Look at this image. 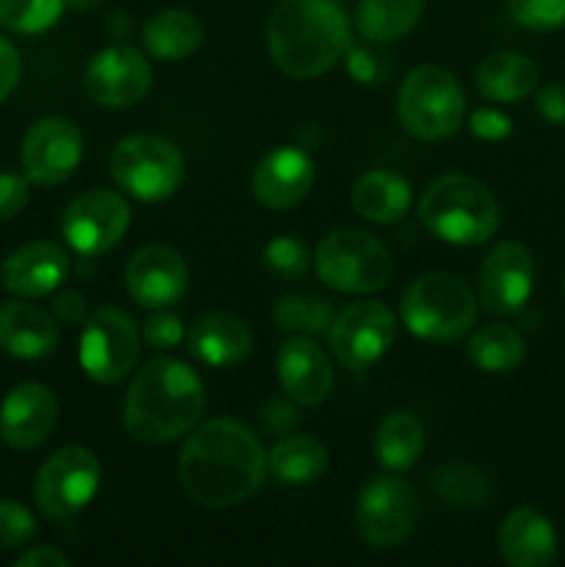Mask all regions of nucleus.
Instances as JSON below:
<instances>
[{"instance_id": "1", "label": "nucleus", "mask_w": 565, "mask_h": 567, "mask_svg": "<svg viewBox=\"0 0 565 567\" xmlns=\"http://www.w3.org/2000/svg\"><path fill=\"white\" fill-rule=\"evenodd\" d=\"M269 471L266 452L249 426L216 419L194 430L177 460V476L192 502L208 509L247 502Z\"/></svg>"}, {"instance_id": "2", "label": "nucleus", "mask_w": 565, "mask_h": 567, "mask_svg": "<svg viewBox=\"0 0 565 567\" xmlns=\"http://www.w3.org/2000/svg\"><path fill=\"white\" fill-rule=\"evenodd\" d=\"M205 410V385L192 365L155 358L133 377L125 396V430L133 441L161 446L188 435Z\"/></svg>"}, {"instance_id": "3", "label": "nucleus", "mask_w": 565, "mask_h": 567, "mask_svg": "<svg viewBox=\"0 0 565 567\" xmlns=\"http://www.w3.org/2000/svg\"><path fill=\"white\" fill-rule=\"evenodd\" d=\"M266 37L277 70L297 81L325 75L352 48L349 20L336 0H282Z\"/></svg>"}, {"instance_id": "4", "label": "nucleus", "mask_w": 565, "mask_h": 567, "mask_svg": "<svg viewBox=\"0 0 565 567\" xmlns=\"http://www.w3.org/2000/svg\"><path fill=\"white\" fill-rule=\"evenodd\" d=\"M419 216L427 230L454 247H476L499 230V203L469 175H443L421 194Z\"/></svg>"}, {"instance_id": "5", "label": "nucleus", "mask_w": 565, "mask_h": 567, "mask_svg": "<svg viewBox=\"0 0 565 567\" xmlns=\"http://www.w3.org/2000/svg\"><path fill=\"white\" fill-rule=\"evenodd\" d=\"M474 291L469 282L449 271H427L402 293L399 313L410 336L432 343H454L476 321Z\"/></svg>"}, {"instance_id": "6", "label": "nucleus", "mask_w": 565, "mask_h": 567, "mask_svg": "<svg viewBox=\"0 0 565 567\" xmlns=\"http://www.w3.org/2000/svg\"><path fill=\"white\" fill-rule=\"evenodd\" d=\"M397 114L410 136L421 142H441V138L454 136L463 125V89L458 78L443 66H415L399 86Z\"/></svg>"}, {"instance_id": "7", "label": "nucleus", "mask_w": 565, "mask_h": 567, "mask_svg": "<svg viewBox=\"0 0 565 567\" xmlns=\"http://www.w3.org/2000/svg\"><path fill=\"white\" fill-rule=\"evenodd\" d=\"M321 282L341 293H374L388 286L393 258L382 241L355 227L330 233L314 255Z\"/></svg>"}, {"instance_id": "8", "label": "nucleus", "mask_w": 565, "mask_h": 567, "mask_svg": "<svg viewBox=\"0 0 565 567\" xmlns=\"http://www.w3.org/2000/svg\"><path fill=\"white\" fill-rule=\"evenodd\" d=\"M183 155L172 142L150 133L122 138L111 153V177L142 203H164L183 183Z\"/></svg>"}, {"instance_id": "9", "label": "nucleus", "mask_w": 565, "mask_h": 567, "mask_svg": "<svg viewBox=\"0 0 565 567\" xmlns=\"http://www.w3.org/2000/svg\"><path fill=\"white\" fill-rule=\"evenodd\" d=\"M100 480H103L100 460L89 449L66 446L59 449L39 468L37 482H33V498L48 518H75L97 496Z\"/></svg>"}, {"instance_id": "10", "label": "nucleus", "mask_w": 565, "mask_h": 567, "mask_svg": "<svg viewBox=\"0 0 565 567\" xmlns=\"http://www.w3.org/2000/svg\"><path fill=\"white\" fill-rule=\"evenodd\" d=\"M81 369L97 385H116L138 360L136 321L120 308H97L81 332Z\"/></svg>"}, {"instance_id": "11", "label": "nucleus", "mask_w": 565, "mask_h": 567, "mask_svg": "<svg viewBox=\"0 0 565 567\" xmlns=\"http://www.w3.org/2000/svg\"><path fill=\"white\" fill-rule=\"evenodd\" d=\"M419 518V498L397 476H371L358 496L355 524L374 548H393L410 537Z\"/></svg>"}, {"instance_id": "12", "label": "nucleus", "mask_w": 565, "mask_h": 567, "mask_svg": "<svg viewBox=\"0 0 565 567\" xmlns=\"http://www.w3.org/2000/svg\"><path fill=\"white\" fill-rule=\"evenodd\" d=\"M131 227V205L105 188H92L66 205L61 236L78 255H100L114 249Z\"/></svg>"}, {"instance_id": "13", "label": "nucleus", "mask_w": 565, "mask_h": 567, "mask_svg": "<svg viewBox=\"0 0 565 567\" xmlns=\"http://www.w3.org/2000/svg\"><path fill=\"white\" fill-rule=\"evenodd\" d=\"M397 319L382 302H355L332 319L330 349L343 369L363 371L391 349Z\"/></svg>"}, {"instance_id": "14", "label": "nucleus", "mask_w": 565, "mask_h": 567, "mask_svg": "<svg viewBox=\"0 0 565 567\" xmlns=\"http://www.w3.org/2000/svg\"><path fill=\"white\" fill-rule=\"evenodd\" d=\"M153 86V70L142 50L131 44H111L100 50L86 66L83 89L103 109H131L142 103Z\"/></svg>"}, {"instance_id": "15", "label": "nucleus", "mask_w": 565, "mask_h": 567, "mask_svg": "<svg viewBox=\"0 0 565 567\" xmlns=\"http://www.w3.org/2000/svg\"><path fill=\"white\" fill-rule=\"evenodd\" d=\"M83 158V136L66 116H44L33 122L22 142V169L31 183L59 186L70 181Z\"/></svg>"}, {"instance_id": "16", "label": "nucleus", "mask_w": 565, "mask_h": 567, "mask_svg": "<svg viewBox=\"0 0 565 567\" xmlns=\"http://www.w3.org/2000/svg\"><path fill=\"white\" fill-rule=\"evenodd\" d=\"M535 288V260L518 241H502L480 266V302L487 313L507 316L526 305Z\"/></svg>"}, {"instance_id": "17", "label": "nucleus", "mask_w": 565, "mask_h": 567, "mask_svg": "<svg viewBox=\"0 0 565 567\" xmlns=\"http://www.w3.org/2000/svg\"><path fill=\"white\" fill-rule=\"evenodd\" d=\"M59 421V399L42 382L11 388L0 404V437L17 452L39 449Z\"/></svg>"}, {"instance_id": "18", "label": "nucleus", "mask_w": 565, "mask_h": 567, "mask_svg": "<svg viewBox=\"0 0 565 567\" xmlns=\"http://www.w3.org/2000/svg\"><path fill=\"white\" fill-rule=\"evenodd\" d=\"M125 288L142 308H172L188 288L186 260L161 244L138 249L125 269Z\"/></svg>"}, {"instance_id": "19", "label": "nucleus", "mask_w": 565, "mask_h": 567, "mask_svg": "<svg viewBox=\"0 0 565 567\" xmlns=\"http://www.w3.org/2000/svg\"><path fill=\"white\" fill-rule=\"evenodd\" d=\"M314 161L299 147H277L253 172V194L264 208L288 210L308 197L314 186Z\"/></svg>"}, {"instance_id": "20", "label": "nucleus", "mask_w": 565, "mask_h": 567, "mask_svg": "<svg viewBox=\"0 0 565 567\" xmlns=\"http://www.w3.org/2000/svg\"><path fill=\"white\" fill-rule=\"evenodd\" d=\"M275 365L286 396L302 408H316L332 393L330 360L310 338H288L277 349Z\"/></svg>"}, {"instance_id": "21", "label": "nucleus", "mask_w": 565, "mask_h": 567, "mask_svg": "<svg viewBox=\"0 0 565 567\" xmlns=\"http://www.w3.org/2000/svg\"><path fill=\"white\" fill-rule=\"evenodd\" d=\"M70 275V258L53 241H31L14 249L0 269L6 291L17 297H44L53 293Z\"/></svg>"}, {"instance_id": "22", "label": "nucleus", "mask_w": 565, "mask_h": 567, "mask_svg": "<svg viewBox=\"0 0 565 567\" xmlns=\"http://www.w3.org/2000/svg\"><path fill=\"white\" fill-rule=\"evenodd\" d=\"M499 551L513 567H548L557 557L552 520L532 507H518L499 526Z\"/></svg>"}, {"instance_id": "23", "label": "nucleus", "mask_w": 565, "mask_h": 567, "mask_svg": "<svg viewBox=\"0 0 565 567\" xmlns=\"http://www.w3.org/2000/svg\"><path fill=\"white\" fill-rule=\"evenodd\" d=\"M253 349V330L230 313H208L194 321L188 332V352L210 369H227L247 360Z\"/></svg>"}, {"instance_id": "24", "label": "nucleus", "mask_w": 565, "mask_h": 567, "mask_svg": "<svg viewBox=\"0 0 565 567\" xmlns=\"http://www.w3.org/2000/svg\"><path fill=\"white\" fill-rule=\"evenodd\" d=\"M59 327L31 302L0 305V349L20 360H42L55 352Z\"/></svg>"}, {"instance_id": "25", "label": "nucleus", "mask_w": 565, "mask_h": 567, "mask_svg": "<svg viewBox=\"0 0 565 567\" xmlns=\"http://www.w3.org/2000/svg\"><path fill=\"white\" fill-rule=\"evenodd\" d=\"M413 192L402 175L391 169H371L358 177L352 188L355 214L374 225H391L410 210Z\"/></svg>"}, {"instance_id": "26", "label": "nucleus", "mask_w": 565, "mask_h": 567, "mask_svg": "<svg viewBox=\"0 0 565 567\" xmlns=\"http://www.w3.org/2000/svg\"><path fill=\"white\" fill-rule=\"evenodd\" d=\"M537 64L515 50L491 53L476 66V89L493 103H518L537 86Z\"/></svg>"}, {"instance_id": "27", "label": "nucleus", "mask_w": 565, "mask_h": 567, "mask_svg": "<svg viewBox=\"0 0 565 567\" xmlns=\"http://www.w3.org/2000/svg\"><path fill=\"white\" fill-rule=\"evenodd\" d=\"M142 42L153 59L183 61L203 44V22L186 9H164L144 22Z\"/></svg>"}, {"instance_id": "28", "label": "nucleus", "mask_w": 565, "mask_h": 567, "mask_svg": "<svg viewBox=\"0 0 565 567\" xmlns=\"http://www.w3.org/2000/svg\"><path fill=\"white\" fill-rule=\"evenodd\" d=\"M424 0H360L355 25L366 42L388 44L408 37L421 20Z\"/></svg>"}, {"instance_id": "29", "label": "nucleus", "mask_w": 565, "mask_h": 567, "mask_svg": "<svg viewBox=\"0 0 565 567\" xmlns=\"http://www.w3.org/2000/svg\"><path fill=\"white\" fill-rule=\"evenodd\" d=\"M266 463L282 485H310L327 471V446L310 435H291L275 443Z\"/></svg>"}, {"instance_id": "30", "label": "nucleus", "mask_w": 565, "mask_h": 567, "mask_svg": "<svg viewBox=\"0 0 565 567\" xmlns=\"http://www.w3.org/2000/svg\"><path fill=\"white\" fill-rule=\"evenodd\" d=\"M424 449V426L410 413H391L382 419L374 435V457L386 471H408L419 463Z\"/></svg>"}, {"instance_id": "31", "label": "nucleus", "mask_w": 565, "mask_h": 567, "mask_svg": "<svg viewBox=\"0 0 565 567\" xmlns=\"http://www.w3.org/2000/svg\"><path fill=\"white\" fill-rule=\"evenodd\" d=\"M469 360L485 374H510L526 358L521 332L507 324H487L476 330L469 341Z\"/></svg>"}, {"instance_id": "32", "label": "nucleus", "mask_w": 565, "mask_h": 567, "mask_svg": "<svg viewBox=\"0 0 565 567\" xmlns=\"http://www.w3.org/2000/svg\"><path fill=\"white\" fill-rule=\"evenodd\" d=\"M432 491L458 509H480L491 502V480L476 465L449 463L432 474Z\"/></svg>"}, {"instance_id": "33", "label": "nucleus", "mask_w": 565, "mask_h": 567, "mask_svg": "<svg viewBox=\"0 0 565 567\" xmlns=\"http://www.w3.org/2000/svg\"><path fill=\"white\" fill-rule=\"evenodd\" d=\"M275 321L280 330L316 336L332 324V305L319 297H282L275 305Z\"/></svg>"}, {"instance_id": "34", "label": "nucleus", "mask_w": 565, "mask_h": 567, "mask_svg": "<svg viewBox=\"0 0 565 567\" xmlns=\"http://www.w3.org/2000/svg\"><path fill=\"white\" fill-rule=\"evenodd\" d=\"M64 9V0H0V25L14 33H42Z\"/></svg>"}, {"instance_id": "35", "label": "nucleus", "mask_w": 565, "mask_h": 567, "mask_svg": "<svg viewBox=\"0 0 565 567\" xmlns=\"http://www.w3.org/2000/svg\"><path fill=\"white\" fill-rule=\"evenodd\" d=\"M264 264L277 277H282V280H297V277H302L308 271L310 252L305 247V241H299V238L277 236L266 244Z\"/></svg>"}, {"instance_id": "36", "label": "nucleus", "mask_w": 565, "mask_h": 567, "mask_svg": "<svg viewBox=\"0 0 565 567\" xmlns=\"http://www.w3.org/2000/svg\"><path fill=\"white\" fill-rule=\"evenodd\" d=\"M510 14L532 31H557L565 25V0H507Z\"/></svg>"}, {"instance_id": "37", "label": "nucleus", "mask_w": 565, "mask_h": 567, "mask_svg": "<svg viewBox=\"0 0 565 567\" xmlns=\"http://www.w3.org/2000/svg\"><path fill=\"white\" fill-rule=\"evenodd\" d=\"M37 535V520L22 504L0 498V548L25 546Z\"/></svg>"}, {"instance_id": "38", "label": "nucleus", "mask_w": 565, "mask_h": 567, "mask_svg": "<svg viewBox=\"0 0 565 567\" xmlns=\"http://www.w3.org/2000/svg\"><path fill=\"white\" fill-rule=\"evenodd\" d=\"M144 338L155 349H175L183 341V321L166 308H158L144 319Z\"/></svg>"}, {"instance_id": "39", "label": "nucleus", "mask_w": 565, "mask_h": 567, "mask_svg": "<svg viewBox=\"0 0 565 567\" xmlns=\"http://www.w3.org/2000/svg\"><path fill=\"white\" fill-rule=\"evenodd\" d=\"M28 203V177L0 175V219H11Z\"/></svg>"}, {"instance_id": "40", "label": "nucleus", "mask_w": 565, "mask_h": 567, "mask_svg": "<svg viewBox=\"0 0 565 567\" xmlns=\"http://www.w3.org/2000/svg\"><path fill=\"white\" fill-rule=\"evenodd\" d=\"M20 72H22L20 53H17V48L9 42V39L0 37V103H3V100L17 89V83H20Z\"/></svg>"}, {"instance_id": "41", "label": "nucleus", "mask_w": 565, "mask_h": 567, "mask_svg": "<svg viewBox=\"0 0 565 567\" xmlns=\"http://www.w3.org/2000/svg\"><path fill=\"white\" fill-rule=\"evenodd\" d=\"M537 111L546 122L565 127V83H546L537 92Z\"/></svg>"}, {"instance_id": "42", "label": "nucleus", "mask_w": 565, "mask_h": 567, "mask_svg": "<svg viewBox=\"0 0 565 567\" xmlns=\"http://www.w3.org/2000/svg\"><path fill=\"white\" fill-rule=\"evenodd\" d=\"M471 131L474 136L487 138V142H499V138L510 136V120L493 109H482L471 116Z\"/></svg>"}, {"instance_id": "43", "label": "nucleus", "mask_w": 565, "mask_h": 567, "mask_svg": "<svg viewBox=\"0 0 565 567\" xmlns=\"http://www.w3.org/2000/svg\"><path fill=\"white\" fill-rule=\"evenodd\" d=\"M55 316H59L64 324H83L89 319L86 316V299L78 291H61L53 302Z\"/></svg>"}, {"instance_id": "44", "label": "nucleus", "mask_w": 565, "mask_h": 567, "mask_svg": "<svg viewBox=\"0 0 565 567\" xmlns=\"http://www.w3.org/2000/svg\"><path fill=\"white\" fill-rule=\"evenodd\" d=\"M64 565H70V557L61 554L59 548L53 546H37L17 559V567H64Z\"/></svg>"}, {"instance_id": "45", "label": "nucleus", "mask_w": 565, "mask_h": 567, "mask_svg": "<svg viewBox=\"0 0 565 567\" xmlns=\"http://www.w3.org/2000/svg\"><path fill=\"white\" fill-rule=\"evenodd\" d=\"M100 3H103V0H64L66 9H72V11H92V9H97Z\"/></svg>"}, {"instance_id": "46", "label": "nucleus", "mask_w": 565, "mask_h": 567, "mask_svg": "<svg viewBox=\"0 0 565 567\" xmlns=\"http://www.w3.org/2000/svg\"><path fill=\"white\" fill-rule=\"evenodd\" d=\"M563 291H565V282H563Z\"/></svg>"}]
</instances>
